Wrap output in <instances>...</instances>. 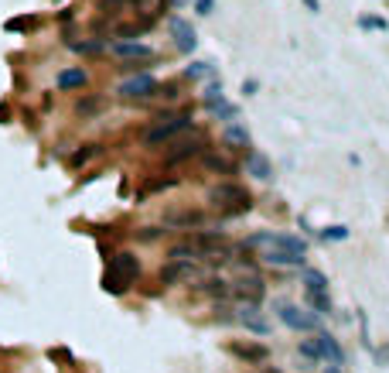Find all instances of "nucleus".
Returning a JSON list of instances; mask_svg holds the SVG:
<instances>
[{"label": "nucleus", "instance_id": "1", "mask_svg": "<svg viewBox=\"0 0 389 373\" xmlns=\"http://www.w3.org/2000/svg\"><path fill=\"white\" fill-rule=\"evenodd\" d=\"M137 277H140V261H137L130 250H120V254H113L109 264H106L103 288L109 294H127L130 284H133Z\"/></svg>", "mask_w": 389, "mask_h": 373}, {"label": "nucleus", "instance_id": "2", "mask_svg": "<svg viewBox=\"0 0 389 373\" xmlns=\"http://www.w3.org/2000/svg\"><path fill=\"white\" fill-rule=\"evenodd\" d=\"M191 131V124H188V117H161L154 127H147L144 131V148H161V144H171L178 133Z\"/></svg>", "mask_w": 389, "mask_h": 373}, {"label": "nucleus", "instance_id": "3", "mask_svg": "<svg viewBox=\"0 0 389 373\" xmlns=\"http://www.w3.org/2000/svg\"><path fill=\"white\" fill-rule=\"evenodd\" d=\"M277 315H280L287 329H297V332H318L321 329V322H318L311 308H297L290 301H277Z\"/></svg>", "mask_w": 389, "mask_h": 373}, {"label": "nucleus", "instance_id": "4", "mask_svg": "<svg viewBox=\"0 0 389 373\" xmlns=\"http://www.w3.org/2000/svg\"><path fill=\"white\" fill-rule=\"evenodd\" d=\"M208 199L215 202V206H222V209H233V202H239V206H253V199H250V192L243 185H236V182H226V185H215L212 192H208Z\"/></svg>", "mask_w": 389, "mask_h": 373}, {"label": "nucleus", "instance_id": "5", "mask_svg": "<svg viewBox=\"0 0 389 373\" xmlns=\"http://www.w3.org/2000/svg\"><path fill=\"white\" fill-rule=\"evenodd\" d=\"M229 298H243L250 305H259L263 301V281H259L257 274H243V277H236L233 284H229Z\"/></svg>", "mask_w": 389, "mask_h": 373}, {"label": "nucleus", "instance_id": "6", "mask_svg": "<svg viewBox=\"0 0 389 373\" xmlns=\"http://www.w3.org/2000/svg\"><path fill=\"white\" fill-rule=\"evenodd\" d=\"M157 93V79L154 76H130L120 82V96L127 100H144V96H154Z\"/></svg>", "mask_w": 389, "mask_h": 373}, {"label": "nucleus", "instance_id": "7", "mask_svg": "<svg viewBox=\"0 0 389 373\" xmlns=\"http://www.w3.org/2000/svg\"><path fill=\"white\" fill-rule=\"evenodd\" d=\"M198 277V267L191 261H182V257H171V264H164L161 270V281L164 284H178V281H195Z\"/></svg>", "mask_w": 389, "mask_h": 373}, {"label": "nucleus", "instance_id": "8", "mask_svg": "<svg viewBox=\"0 0 389 373\" xmlns=\"http://www.w3.org/2000/svg\"><path fill=\"white\" fill-rule=\"evenodd\" d=\"M171 34H175L178 52H195V48H198V34H195L191 21H184V18H171Z\"/></svg>", "mask_w": 389, "mask_h": 373}, {"label": "nucleus", "instance_id": "9", "mask_svg": "<svg viewBox=\"0 0 389 373\" xmlns=\"http://www.w3.org/2000/svg\"><path fill=\"white\" fill-rule=\"evenodd\" d=\"M239 322H243V325H246L250 332H257V336H270V332H273L270 319H266V315L259 312L257 305H250V301H246V308L239 312Z\"/></svg>", "mask_w": 389, "mask_h": 373}, {"label": "nucleus", "instance_id": "10", "mask_svg": "<svg viewBox=\"0 0 389 373\" xmlns=\"http://www.w3.org/2000/svg\"><path fill=\"white\" fill-rule=\"evenodd\" d=\"M113 52L120 55V58H133V62H147V58H154V48L151 45H144V41H113Z\"/></svg>", "mask_w": 389, "mask_h": 373}, {"label": "nucleus", "instance_id": "11", "mask_svg": "<svg viewBox=\"0 0 389 373\" xmlns=\"http://www.w3.org/2000/svg\"><path fill=\"white\" fill-rule=\"evenodd\" d=\"M198 148H202V133H188V140H175V144H171V155H168V164H182V161H188Z\"/></svg>", "mask_w": 389, "mask_h": 373}, {"label": "nucleus", "instance_id": "12", "mask_svg": "<svg viewBox=\"0 0 389 373\" xmlns=\"http://www.w3.org/2000/svg\"><path fill=\"white\" fill-rule=\"evenodd\" d=\"M246 171L257 178V182H273V164L266 155H259V151H250L246 155Z\"/></svg>", "mask_w": 389, "mask_h": 373}, {"label": "nucleus", "instance_id": "13", "mask_svg": "<svg viewBox=\"0 0 389 373\" xmlns=\"http://www.w3.org/2000/svg\"><path fill=\"white\" fill-rule=\"evenodd\" d=\"M318 343H321V353L335 363V367H341V360H345V353H341V346H338V339L332 336V332H325V329H318Z\"/></svg>", "mask_w": 389, "mask_h": 373}, {"label": "nucleus", "instance_id": "14", "mask_svg": "<svg viewBox=\"0 0 389 373\" xmlns=\"http://www.w3.org/2000/svg\"><path fill=\"white\" fill-rule=\"evenodd\" d=\"M58 89H82L89 76H86V69H65V72H58Z\"/></svg>", "mask_w": 389, "mask_h": 373}, {"label": "nucleus", "instance_id": "15", "mask_svg": "<svg viewBox=\"0 0 389 373\" xmlns=\"http://www.w3.org/2000/svg\"><path fill=\"white\" fill-rule=\"evenodd\" d=\"M229 353L239 356V360H246V363H263V360H266V346H243V343H233Z\"/></svg>", "mask_w": 389, "mask_h": 373}, {"label": "nucleus", "instance_id": "16", "mask_svg": "<svg viewBox=\"0 0 389 373\" xmlns=\"http://www.w3.org/2000/svg\"><path fill=\"white\" fill-rule=\"evenodd\" d=\"M205 216L202 213H171L168 216V226H178V230H191V226H202Z\"/></svg>", "mask_w": 389, "mask_h": 373}, {"label": "nucleus", "instance_id": "17", "mask_svg": "<svg viewBox=\"0 0 389 373\" xmlns=\"http://www.w3.org/2000/svg\"><path fill=\"white\" fill-rule=\"evenodd\" d=\"M308 308L314 315H332V298L328 292H308Z\"/></svg>", "mask_w": 389, "mask_h": 373}, {"label": "nucleus", "instance_id": "18", "mask_svg": "<svg viewBox=\"0 0 389 373\" xmlns=\"http://www.w3.org/2000/svg\"><path fill=\"white\" fill-rule=\"evenodd\" d=\"M222 137H226V144H233V148H246V144H250V131H246L243 124H236V120L226 127Z\"/></svg>", "mask_w": 389, "mask_h": 373}, {"label": "nucleus", "instance_id": "19", "mask_svg": "<svg viewBox=\"0 0 389 373\" xmlns=\"http://www.w3.org/2000/svg\"><path fill=\"white\" fill-rule=\"evenodd\" d=\"M202 164H205L208 171H215V175H236V164L226 158H219V155H205L202 158Z\"/></svg>", "mask_w": 389, "mask_h": 373}, {"label": "nucleus", "instance_id": "20", "mask_svg": "<svg viewBox=\"0 0 389 373\" xmlns=\"http://www.w3.org/2000/svg\"><path fill=\"white\" fill-rule=\"evenodd\" d=\"M103 107H106V100H103V96H89V100H79L76 113L82 117V120H86V117H96V113H100Z\"/></svg>", "mask_w": 389, "mask_h": 373}, {"label": "nucleus", "instance_id": "21", "mask_svg": "<svg viewBox=\"0 0 389 373\" xmlns=\"http://www.w3.org/2000/svg\"><path fill=\"white\" fill-rule=\"evenodd\" d=\"M212 117H219V120H226V124H233L236 117H239V110L233 107V103H226V100H219V103H212V107H205Z\"/></svg>", "mask_w": 389, "mask_h": 373}, {"label": "nucleus", "instance_id": "22", "mask_svg": "<svg viewBox=\"0 0 389 373\" xmlns=\"http://www.w3.org/2000/svg\"><path fill=\"white\" fill-rule=\"evenodd\" d=\"M96 155H103V148H100V144H82L76 155H72V168H82L86 161H93Z\"/></svg>", "mask_w": 389, "mask_h": 373}, {"label": "nucleus", "instance_id": "23", "mask_svg": "<svg viewBox=\"0 0 389 373\" xmlns=\"http://www.w3.org/2000/svg\"><path fill=\"white\" fill-rule=\"evenodd\" d=\"M304 284H308V292H328V277L321 270H314V267L304 270Z\"/></svg>", "mask_w": 389, "mask_h": 373}, {"label": "nucleus", "instance_id": "24", "mask_svg": "<svg viewBox=\"0 0 389 373\" xmlns=\"http://www.w3.org/2000/svg\"><path fill=\"white\" fill-rule=\"evenodd\" d=\"M205 294H212V298H229V284L226 281H219V277H208L205 284H198Z\"/></svg>", "mask_w": 389, "mask_h": 373}, {"label": "nucleus", "instance_id": "25", "mask_svg": "<svg viewBox=\"0 0 389 373\" xmlns=\"http://www.w3.org/2000/svg\"><path fill=\"white\" fill-rule=\"evenodd\" d=\"M359 27H362V31H389V21L379 18V14H362V18H359Z\"/></svg>", "mask_w": 389, "mask_h": 373}, {"label": "nucleus", "instance_id": "26", "mask_svg": "<svg viewBox=\"0 0 389 373\" xmlns=\"http://www.w3.org/2000/svg\"><path fill=\"white\" fill-rule=\"evenodd\" d=\"M297 349H301V356H304V360H311V363L325 360V353H321V343H318V339H304Z\"/></svg>", "mask_w": 389, "mask_h": 373}, {"label": "nucleus", "instance_id": "27", "mask_svg": "<svg viewBox=\"0 0 389 373\" xmlns=\"http://www.w3.org/2000/svg\"><path fill=\"white\" fill-rule=\"evenodd\" d=\"M318 237H321V240H328V243L348 240V226H325V230H321Z\"/></svg>", "mask_w": 389, "mask_h": 373}, {"label": "nucleus", "instance_id": "28", "mask_svg": "<svg viewBox=\"0 0 389 373\" xmlns=\"http://www.w3.org/2000/svg\"><path fill=\"white\" fill-rule=\"evenodd\" d=\"M184 76H188V79H205V76H212V62H191V65L184 69Z\"/></svg>", "mask_w": 389, "mask_h": 373}, {"label": "nucleus", "instance_id": "29", "mask_svg": "<svg viewBox=\"0 0 389 373\" xmlns=\"http://www.w3.org/2000/svg\"><path fill=\"white\" fill-rule=\"evenodd\" d=\"M219 100H226V96H222V86H219V82H208L205 93H202V103L212 107V103H219Z\"/></svg>", "mask_w": 389, "mask_h": 373}, {"label": "nucleus", "instance_id": "30", "mask_svg": "<svg viewBox=\"0 0 389 373\" xmlns=\"http://www.w3.org/2000/svg\"><path fill=\"white\" fill-rule=\"evenodd\" d=\"M72 52H103V41H72Z\"/></svg>", "mask_w": 389, "mask_h": 373}, {"label": "nucleus", "instance_id": "31", "mask_svg": "<svg viewBox=\"0 0 389 373\" xmlns=\"http://www.w3.org/2000/svg\"><path fill=\"white\" fill-rule=\"evenodd\" d=\"M137 0H103V11L106 14H113V11H123V7H133Z\"/></svg>", "mask_w": 389, "mask_h": 373}, {"label": "nucleus", "instance_id": "32", "mask_svg": "<svg viewBox=\"0 0 389 373\" xmlns=\"http://www.w3.org/2000/svg\"><path fill=\"white\" fill-rule=\"evenodd\" d=\"M27 27H34V18H14V21H7V31H27Z\"/></svg>", "mask_w": 389, "mask_h": 373}, {"label": "nucleus", "instance_id": "33", "mask_svg": "<svg viewBox=\"0 0 389 373\" xmlns=\"http://www.w3.org/2000/svg\"><path fill=\"white\" fill-rule=\"evenodd\" d=\"M147 31V21L144 25H130V27H120V38H137V34H144Z\"/></svg>", "mask_w": 389, "mask_h": 373}, {"label": "nucleus", "instance_id": "34", "mask_svg": "<svg viewBox=\"0 0 389 373\" xmlns=\"http://www.w3.org/2000/svg\"><path fill=\"white\" fill-rule=\"evenodd\" d=\"M178 185V178H161V182H151L147 192H164V188H175Z\"/></svg>", "mask_w": 389, "mask_h": 373}, {"label": "nucleus", "instance_id": "35", "mask_svg": "<svg viewBox=\"0 0 389 373\" xmlns=\"http://www.w3.org/2000/svg\"><path fill=\"white\" fill-rule=\"evenodd\" d=\"M161 233H164V230H157V226H144V230H140L137 237H140V240H147V243H154Z\"/></svg>", "mask_w": 389, "mask_h": 373}, {"label": "nucleus", "instance_id": "36", "mask_svg": "<svg viewBox=\"0 0 389 373\" xmlns=\"http://www.w3.org/2000/svg\"><path fill=\"white\" fill-rule=\"evenodd\" d=\"M195 11H198V14H212V11H215V0H195Z\"/></svg>", "mask_w": 389, "mask_h": 373}, {"label": "nucleus", "instance_id": "37", "mask_svg": "<svg viewBox=\"0 0 389 373\" xmlns=\"http://www.w3.org/2000/svg\"><path fill=\"white\" fill-rule=\"evenodd\" d=\"M257 89H259L257 79H246V82H243V93H246V96H257Z\"/></svg>", "mask_w": 389, "mask_h": 373}, {"label": "nucleus", "instance_id": "38", "mask_svg": "<svg viewBox=\"0 0 389 373\" xmlns=\"http://www.w3.org/2000/svg\"><path fill=\"white\" fill-rule=\"evenodd\" d=\"M301 4H304L311 14H318V11H321V0H301Z\"/></svg>", "mask_w": 389, "mask_h": 373}, {"label": "nucleus", "instance_id": "39", "mask_svg": "<svg viewBox=\"0 0 389 373\" xmlns=\"http://www.w3.org/2000/svg\"><path fill=\"white\" fill-rule=\"evenodd\" d=\"M7 113H11V110H7V107H0V124H7Z\"/></svg>", "mask_w": 389, "mask_h": 373}, {"label": "nucleus", "instance_id": "40", "mask_svg": "<svg viewBox=\"0 0 389 373\" xmlns=\"http://www.w3.org/2000/svg\"><path fill=\"white\" fill-rule=\"evenodd\" d=\"M325 373H341V370H338V367H328V370H325Z\"/></svg>", "mask_w": 389, "mask_h": 373}, {"label": "nucleus", "instance_id": "41", "mask_svg": "<svg viewBox=\"0 0 389 373\" xmlns=\"http://www.w3.org/2000/svg\"><path fill=\"white\" fill-rule=\"evenodd\" d=\"M175 4H184V0H175Z\"/></svg>", "mask_w": 389, "mask_h": 373}]
</instances>
